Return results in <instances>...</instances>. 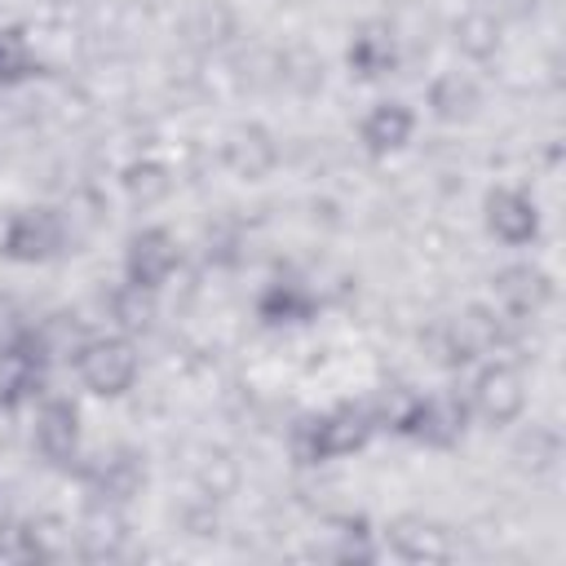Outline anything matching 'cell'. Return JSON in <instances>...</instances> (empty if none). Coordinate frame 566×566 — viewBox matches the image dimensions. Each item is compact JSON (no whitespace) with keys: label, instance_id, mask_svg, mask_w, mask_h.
<instances>
[{"label":"cell","instance_id":"4","mask_svg":"<svg viewBox=\"0 0 566 566\" xmlns=\"http://www.w3.org/2000/svg\"><path fill=\"white\" fill-rule=\"evenodd\" d=\"M491 226L504 234V239H526L535 230V208L517 195H495L491 199Z\"/></svg>","mask_w":566,"mask_h":566},{"label":"cell","instance_id":"1","mask_svg":"<svg viewBox=\"0 0 566 566\" xmlns=\"http://www.w3.org/2000/svg\"><path fill=\"white\" fill-rule=\"evenodd\" d=\"M133 349L119 345V340H102L84 354V380L97 389V394H119L128 380H133Z\"/></svg>","mask_w":566,"mask_h":566},{"label":"cell","instance_id":"6","mask_svg":"<svg viewBox=\"0 0 566 566\" xmlns=\"http://www.w3.org/2000/svg\"><path fill=\"white\" fill-rule=\"evenodd\" d=\"M407 128H411V119H407L402 106H380V111L367 119V142H371L376 150H385V146H398V142L407 137Z\"/></svg>","mask_w":566,"mask_h":566},{"label":"cell","instance_id":"5","mask_svg":"<svg viewBox=\"0 0 566 566\" xmlns=\"http://www.w3.org/2000/svg\"><path fill=\"white\" fill-rule=\"evenodd\" d=\"M478 402H482V411H486L491 420H509V416L522 407V389H517V380H513L509 371H491V376L482 380V389H478Z\"/></svg>","mask_w":566,"mask_h":566},{"label":"cell","instance_id":"3","mask_svg":"<svg viewBox=\"0 0 566 566\" xmlns=\"http://www.w3.org/2000/svg\"><path fill=\"white\" fill-rule=\"evenodd\" d=\"M168 265H172V248H168V239L159 230L155 234H142L133 243V279L137 283H159L168 274Z\"/></svg>","mask_w":566,"mask_h":566},{"label":"cell","instance_id":"2","mask_svg":"<svg viewBox=\"0 0 566 566\" xmlns=\"http://www.w3.org/2000/svg\"><path fill=\"white\" fill-rule=\"evenodd\" d=\"M35 442L49 460H66L75 451V411L62 407V402H49L40 411V424H35Z\"/></svg>","mask_w":566,"mask_h":566}]
</instances>
